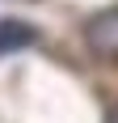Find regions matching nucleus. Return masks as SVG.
<instances>
[{
    "label": "nucleus",
    "instance_id": "obj_2",
    "mask_svg": "<svg viewBox=\"0 0 118 123\" xmlns=\"http://www.w3.org/2000/svg\"><path fill=\"white\" fill-rule=\"evenodd\" d=\"M34 43H38V30L30 21H17V17H4V21H0V55L21 51V47H34Z\"/></svg>",
    "mask_w": 118,
    "mask_h": 123
},
{
    "label": "nucleus",
    "instance_id": "obj_1",
    "mask_svg": "<svg viewBox=\"0 0 118 123\" xmlns=\"http://www.w3.org/2000/svg\"><path fill=\"white\" fill-rule=\"evenodd\" d=\"M84 43L101 64H118V4L101 9L97 17H89L84 25Z\"/></svg>",
    "mask_w": 118,
    "mask_h": 123
},
{
    "label": "nucleus",
    "instance_id": "obj_3",
    "mask_svg": "<svg viewBox=\"0 0 118 123\" xmlns=\"http://www.w3.org/2000/svg\"><path fill=\"white\" fill-rule=\"evenodd\" d=\"M106 123H118V102H114V106L106 111Z\"/></svg>",
    "mask_w": 118,
    "mask_h": 123
}]
</instances>
